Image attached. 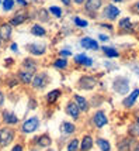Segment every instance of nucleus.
<instances>
[{"mask_svg":"<svg viewBox=\"0 0 139 151\" xmlns=\"http://www.w3.org/2000/svg\"><path fill=\"white\" fill-rule=\"evenodd\" d=\"M46 151H55V150H52V148H48V150H46Z\"/></svg>","mask_w":139,"mask_h":151,"instance_id":"de8ad7c7","label":"nucleus"},{"mask_svg":"<svg viewBox=\"0 0 139 151\" xmlns=\"http://www.w3.org/2000/svg\"><path fill=\"white\" fill-rule=\"evenodd\" d=\"M11 151H24V147H23V144H16L11 148Z\"/></svg>","mask_w":139,"mask_h":151,"instance_id":"f704fd0d","label":"nucleus"},{"mask_svg":"<svg viewBox=\"0 0 139 151\" xmlns=\"http://www.w3.org/2000/svg\"><path fill=\"white\" fill-rule=\"evenodd\" d=\"M31 34L35 35V37H45L46 31H45V28L41 27L40 24H34V26L31 27Z\"/></svg>","mask_w":139,"mask_h":151,"instance_id":"4be33fe9","label":"nucleus"},{"mask_svg":"<svg viewBox=\"0 0 139 151\" xmlns=\"http://www.w3.org/2000/svg\"><path fill=\"white\" fill-rule=\"evenodd\" d=\"M60 96V91L59 89H53V91H51V92L48 93V96H46V100L49 102V103H55L56 100H58V98Z\"/></svg>","mask_w":139,"mask_h":151,"instance_id":"393cba45","label":"nucleus"},{"mask_svg":"<svg viewBox=\"0 0 139 151\" xmlns=\"http://www.w3.org/2000/svg\"><path fill=\"white\" fill-rule=\"evenodd\" d=\"M17 3H18L20 6H27V1H26V0H17Z\"/></svg>","mask_w":139,"mask_h":151,"instance_id":"58836bf2","label":"nucleus"},{"mask_svg":"<svg viewBox=\"0 0 139 151\" xmlns=\"http://www.w3.org/2000/svg\"><path fill=\"white\" fill-rule=\"evenodd\" d=\"M1 41H3V40H1V37H0V45H1Z\"/></svg>","mask_w":139,"mask_h":151,"instance_id":"09e8293b","label":"nucleus"},{"mask_svg":"<svg viewBox=\"0 0 139 151\" xmlns=\"http://www.w3.org/2000/svg\"><path fill=\"white\" fill-rule=\"evenodd\" d=\"M46 82H48V79H46V75L45 73H38V75H35L33 78V85L35 89H38V88H44L46 85Z\"/></svg>","mask_w":139,"mask_h":151,"instance_id":"ddd939ff","label":"nucleus"},{"mask_svg":"<svg viewBox=\"0 0 139 151\" xmlns=\"http://www.w3.org/2000/svg\"><path fill=\"white\" fill-rule=\"evenodd\" d=\"M93 123H94V126H96L97 129H101V127H104V126L108 123V119H107V116L104 114V112L99 110V112L94 113V116H93Z\"/></svg>","mask_w":139,"mask_h":151,"instance_id":"20e7f679","label":"nucleus"},{"mask_svg":"<svg viewBox=\"0 0 139 151\" xmlns=\"http://www.w3.org/2000/svg\"><path fill=\"white\" fill-rule=\"evenodd\" d=\"M96 144L99 145V148L101 151H111V144L106 138H96Z\"/></svg>","mask_w":139,"mask_h":151,"instance_id":"5701e85b","label":"nucleus"},{"mask_svg":"<svg viewBox=\"0 0 139 151\" xmlns=\"http://www.w3.org/2000/svg\"><path fill=\"white\" fill-rule=\"evenodd\" d=\"M66 113L70 116V117H73L74 120H76V119H79L80 110H79V107L76 106L74 102H70V103H67L66 105Z\"/></svg>","mask_w":139,"mask_h":151,"instance_id":"dca6fc26","label":"nucleus"},{"mask_svg":"<svg viewBox=\"0 0 139 151\" xmlns=\"http://www.w3.org/2000/svg\"><path fill=\"white\" fill-rule=\"evenodd\" d=\"M4 64H6V65H11V64H13V59H6V61H4Z\"/></svg>","mask_w":139,"mask_h":151,"instance_id":"a19ab883","label":"nucleus"},{"mask_svg":"<svg viewBox=\"0 0 139 151\" xmlns=\"http://www.w3.org/2000/svg\"><path fill=\"white\" fill-rule=\"evenodd\" d=\"M40 126V119L37 116H33V117L27 119L26 122L21 124V132L26 133V134H30V133H34Z\"/></svg>","mask_w":139,"mask_h":151,"instance_id":"7ed1b4c3","label":"nucleus"},{"mask_svg":"<svg viewBox=\"0 0 139 151\" xmlns=\"http://www.w3.org/2000/svg\"><path fill=\"white\" fill-rule=\"evenodd\" d=\"M131 138H124V140H121L118 144H117V148L118 151H129L131 148Z\"/></svg>","mask_w":139,"mask_h":151,"instance_id":"b1692460","label":"nucleus"},{"mask_svg":"<svg viewBox=\"0 0 139 151\" xmlns=\"http://www.w3.org/2000/svg\"><path fill=\"white\" fill-rule=\"evenodd\" d=\"M49 13L53 14L55 17H62V10H60L59 7H56V6H51V7H49Z\"/></svg>","mask_w":139,"mask_h":151,"instance_id":"2f4dec72","label":"nucleus"},{"mask_svg":"<svg viewBox=\"0 0 139 151\" xmlns=\"http://www.w3.org/2000/svg\"><path fill=\"white\" fill-rule=\"evenodd\" d=\"M103 51L106 52V55L108 58H117L118 57V51L114 50V48H110V47H103Z\"/></svg>","mask_w":139,"mask_h":151,"instance_id":"bb28decb","label":"nucleus"},{"mask_svg":"<svg viewBox=\"0 0 139 151\" xmlns=\"http://www.w3.org/2000/svg\"><path fill=\"white\" fill-rule=\"evenodd\" d=\"M35 143H37V145L40 148H49L51 144H52V138L49 137L48 134H42V136L35 138Z\"/></svg>","mask_w":139,"mask_h":151,"instance_id":"1a4fd4ad","label":"nucleus"},{"mask_svg":"<svg viewBox=\"0 0 139 151\" xmlns=\"http://www.w3.org/2000/svg\"><path fill=\"white\" fill-rule=\"evenodd\" d=\"M74 23H76L77 27H87V21L83 19H80V17H74Z\"/></svg>","mask_w":139,"mask_h":151,"instance_id":"473e14b6","label":"nucleus"},{"mask_svg":"<svg viewBox=\"0 0 139 151\" xmlns=\"http://www.w3.org/2000/svg\"><path fill=\"white\" fill-rule=\"evenodd\" d=\"M27 19H28V14H27V13H18V14H16L14 17H11V19H10L9 24H10L11 27L21 26L23 23H26Z\"/></svg>","mask_w":139,"mask_h":151,"instance_id":"9d476101","label":"nucleus"},{"mask_svg":"<svg viewBox=\"0 0 139 151\" xmlns=\"http://www.w3.org/2000/svg\"><path fill=\"white\" fill-rule=\"evenodd\" d=\"M73 99H74V103H76V106L79 107L80 112H86L87 109H89V103H87V100L83 98V96H80V95H74Z\"/></svg>","mask_w":139,"mask_h":151,"instance_id":"2eb2a0df","label":"nucleus"},{"mask_svg":"<svg viewBox=\"0 0 139 151\" xmlns=\"http://www.w3.org/2000/svg\"><path fill=\"white\" fill-rule=\"evenodd\" d=\"M26 50L33 55H42V54H45L46 47L45 44H27Z\"/></svg>","mask_w":139,"mask_h":151,"instance_id":"423d86ee","label":"nucleus"},{"mask_svg":"<svg viewBox=\"0 0 139 151\" xmlns=\"http://www.w3.org/2000/svg\"><path fill=\"white\" fill-rule=\"evenodd\" d=\"M3 103H4V93L0 91V107L3 106Z\"/></svg>","mask_w":139,"mask_h":151,"instance_id":"e433bc0d","label":"nucleus"},{"mask_svg":"<svg viewBox=\"0 0 139 151\" xmlns=\"http://www.w3.org/2000/svg\"><path fill=\"white\" fill-rule=\"evenodd\" d=\"M60 1H62L63 4H66V6H69V4H70V0H60Z\"/></svg>","mask_w":139,"mask_h":151,"instance_id":"79ce46f5","label":"nucleus"},{"mask_svg":"<svg viewBox=\"0 0 139 151\" xmlns=\"http://www.w3.org/2000/svg\"><path fill=\"white\" fill-rule=\"evenodd\" d=\"M30 151H40V150H38V148H31Z\"/></svg>","mask_w":139,"mask_h":151,"instance_id":"49530a36","label":"nucleus"},{"mask_svg":"<svg viewBox=\"0 0 139 151\" xmlns=\"http://www.w3.org/2000/svg\"><path fill=\"white\" fill-rule=\"evenodd\" d=\"M24 68H26V71H30V72H34L35 69H37V64L31 61V59H26L24 61Z\"/></svg>","mask_w":139,"mask_h":151,"instance_id":"cd10ccee","label":"nucleus"},{"mask_svg":"<svg viewBox=\"0 0 139 151\" xmlns=\"http://www.w3.org/2000/svg\"><path fill=\"white\" fill-rule=\"evenodd\" d=\"M76 130V127L73 123H69V122H62V124H60V132L63 133V134H72L73 132Z\"/></svg>","mask_w":139,"mask_h":151,"instance_id":"aec40b11","label":"nucleus"},{"mask_svg":"<svg viewBox=\"0 0 139 151\" xmlns=\"http://www.w3.org/2000/svg\"><path fill=\"white\" fill-rule=\"evenodd\" d=\"M0 4H1V0H0Z\"/></svg>","mask_w":139,"mask_h":151,"instance_id":"8fccbe9b","label":"nucleus"},{"mask_svg":"<svg viewBox=\"0 0 139 151\" xmlns=\"http://www.w3.org/2000/svg\"><path fill=\"white\" fill-rule=\"evenodd\" d=\"M131 133H132V136H139V123H136V124L131 129Z\"/></svg>","mask_w":139,"mask_h":151,"instance_id":"72a5a7b5","label":"nucleus"},{"mask_svg":"<svg viewBox=\"0 0 139 151\" xmlns=\"http://www.w3.org/2000/svg\"><path fill=\"white\" fill-rule=\"evenodd\" d=\"M100 40H101V41H108V37L104 35V34H101V35H100Z\"/></svg>","mask_w":139,"mask_h":151,"instance_id":"ea45409f","label":"nucleus"},{"mask_svg":"<svg viewBox=\"0 0 139 151\" xmlns=\"http://www.w3.org/2000/svg\"><path fill=\"white\" fill-rule=\"evenodd\" d=\"M74 3L76 4H82V3H84V0H74Z\"/></svg>","mask_w":139,"mask_h":151,"instance_id":"37998d69","label":"nucleus"},{"mask_svg":"<svg viewBox=\"0 0 139 151\" xmlns=\"http://www.w3.org/2000/svg\"><path fill=\"white\" fill-rule=\"evenodd\" d=\"M118 26H119V28H122V30H129V28L132 27V23H131L129 17H125V19L119 20Z\"/></svg>","mask_w":139,"mask_h":151,"instance_id":"a878e982","label":"nucleus"},{"mask_svg":"<svg viewBox=\"0 0 139 151\" xmlns=\"http://www.w3.org/2000/svg\"><path fill=\"white\" fill-rule=\"evenodd\" d=\"M18 78H20V81L23 83H31L33 82V72H30V71H20Z\"/></svg>","mask_w":139,"mask_h":151,"instance_id":"412c9836","label":"nucleus"},{"mask_svg":"<svg viewBox=\"0 0 139 151\" xmlns=\"http://www.w3.org/2000/svg\"><path fill=\"white\" fill-rule=\"evenodd\" d=\"M80 45L86 50H93V51H97L99 50V42L96 40L89 38V37H84V38L80 40Z\"/></svg>","mask_w":139,"mask_h":151,"instance_id":"6e6552de","label":"nucleus"},{"mask_svg":"<svg viewBox=\"0 0 139 151\" xmlns=\"http://www.w3.org/2000/svg\"><path fill=\"white\" fill-rule=\"evenodd\" d=\"M93 144H94L93 137L86 134V136H83V138H82V143H80L79 148H80V151H90L93 148Z\"/></svg>","mask_w":139,"mask_h":151,"instance_id":"9b49d317","label":"nucleus"},{"mask_svg":"<svg viewBox=\"0 0 139 151\" xmlns=\"http://www.w3.org/2000/svg\"><path fill=\"white\" fill-rule=\"evenodd\" d=\"M103 4V0H87L86 1V10L87 12H97Z\"/></svg>","mask_w":139,"mask_h":151,"instance_id":"a211bd4d","label":"nucleus"},{"mask_svg":"<svg viewBox=\"0 0 139 151\" xmlns=\"http://www.w3.org/2000/svg\"><path fill=\"white\" fill-rule=\"evenodd\" d=\"M1 4H3V10L4 12H10L14 7V0H3Z\"/></svg>","mask_w":139,"mask_h":151,"instance_id":"7c9ffc66","label":"nucleus"},{"mask_svg":"<svg viewBox=\"0 0 139 151\" xmlns=\"http://www.w3.org/2000/svg\"><path fill=\"white\" fill-rule=\"evenodd\" d=\"M113 88L114 91L119 95H126L129 92V81L124 76H119V78H115V81L113 82Z\"/></svg>","mask_w":139,"mask_h":151,"instance_id":"f03ea898","label":"nucleus"},{"mask_svg":"<svg viewBox=\"0 0 139 151\" xmlns=\"http://www.w3.org/2000/svg\"><path fill=\"white\" fill-rule=\"evenodd\" d=\"M1 117H3V122L9 126H14L18 123V117H17V114L13 113L11 110H3L1 113Z\"/></svg>","mask_w":139,"mask_h":151,"instance_id":"39448f33","label":"nucleus"},{"mask_svg":"<svg viewBox=\"0 0 139 151\" xmlns=\"http://www.w3.org/2000/svg\"><path fill=\"white\" fill-rule=\"evenodd\" d=\"M113 1H115V3H122L124 0H113Z\"/></svg>","mask_w":139,"mask_h":151,"instance_id":"a18cd8bd","label":"nucleus"},{"mask_svg":"<svg viewBox=\"0 0 139 151\" xmlns=\"http://www.w3.org/2000/svg\"><path fill=\"white\" fill-rule=\"evenodd\" d=\"M139 98V89H135L132 92L129 93V96L128 98L124 99V102H122V105L125 106V107H132L135 105V102H136V99Z\"/></svg>","mask_w":139,"mask_h":151,"instance_id":"f8f14e48","label":"nucleus"},{"mask_svg":"<svg viewBox=\"0 0 139 151\" xmlns=\"http://www.w3.org/2000/svg\"><path fill=\"white\" fill-rule=\"evenodd\" d=\"M10 50H11L13 52H16V51H18V45H17L16 42H13V44H11V47H10Z\"/></svg>","mask_w":139,"mask_h":151,"instance_id":"c9c22d12","label":"nucleus"},{"mask_svg":"<svg viewBox=\"0 0 139 151\" xmlns=\"http://www.w3.org/2000/svg\"><path fill=\"white\" fill-rule=\"evenodd\" d=\"M16 137V132L10 127H1L0 129V148H4L13 143Z\"/></svg>","mask_w":139,"mask_h":151,"instance_id":"f257e3e1","label":"nucleus"},{"mask_svg":"<svg viewBox=\"0 0 139 151\" xmlns=\"http://www.w3.org/2000/svg\"><path fill=\"white\" fill-rule=\"evenodd\" d=\"M74 61H76L77 64H82V65H86V66H91L93 65L91 58H89L86 54H77V55L74 57Z\"/></svg>","mask_w":139,"mask_h":151,"instance_id":"6ab92c4d","label":"nucleus"},{"mask_svg":"<svg viewBox=\"0 0 139 151\" xmlns=\"http://www.w3.org/2000/svg\"><path fill=\"white\" fill-rule=\"evenodd\" d=\"M70 52L69 51H60V57H69Z\"/></svg>","mask_w":139,"mask_h":151,"instance_id":"4c0bfd02","label":"nucleus"},{"mask_svg":"<svg viewBox=\"0 0 139 151\" xmlns=\"http://www.w3.org/2000/svg\"><path fill=\"white\" fill-rule=\"evenodd\" d=\"M80 86L84 89H93L96 86V79L93 76H83L80 79Z\"/></svg>","mask_w":139,"mask_h":151,"instance_id":"f3484780","label":"nucleus"},{"mask_svg":"<svg viewBox=\"0 0 139 151\" xmlns=\"http://www.w3.org/2000/svg\"><path fill=\"white\" fill-rule=\"evenodd\" d=\"M119 9L115 7L114 4H108V6L104 9V17H107L108 20H115L119 16Z\"/></svg>","mask_w":139,"mask_h":151,"instance_id":"0eeeda50","label":"nucleus"},{"mask_svg":"<svg viewBox=\"0 0 139 151\" xmlns=\"http://www.w3.org/2000/svg\"><path fill=\"white\" fill-rule=\"evenodd\" d=\"M66 66H67V61L65 58L58 59V61H55V64H53V68H56V69H63V68H66Z\"/></svg>","mask_w":139,"mask_h":151,"instance_id":"c756f323","label":"nucleus"},{"mask_svg":"<svg viewBox=\"0 0 139 151\" xmlns=\"http://www.w3.org/2000/svg\"><path fill=\"white\" fill-rule=\"evenodd\" d=\"M11 26L9 24V23H3L1 26H0V37H1V40L4 41V40H10L11 38Z\"/></svg>","mask_w":139,"mask_h":151,"instance_id":"4468645a","label":"nucleus"},{"mask_svg":"<svg viewBox=\"0 0 139 151\" xmlns=\"http://www.w3.org/2000/svg\"><path fill=\"white\" fill-rule=\"evenodd\" d=\"M79 140L77 138H73L72 141H69V144H67V151H79Z\"/></svg>","mask_w":139,"mask_h":151,"instance_id":"c85d7f7f","label":"nucleus"},{"mask_svg":"<svg viewBox=\"0 0 139 151\" xmlns=\"http://www.w3.org/2000/svg\"><path fill=\"white\" fill-rule=\"evenodd\" d=\"M135 9H136V10H138V12H136V13H139V1H138V3H136V4H135Z\"/></svg>","mask_w":139,"mask_h":151,"instance_id":"c03bdc74","label":"nucleus"}]
</instances>
